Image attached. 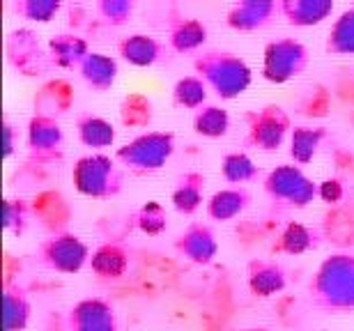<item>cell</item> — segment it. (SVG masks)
Returning <instances> with one entry per match:
<instances>
[{
    "mask_svg": "<svg viewBox=\"0 0 354 331\" xmlns=\"http://www.w3.org/2000/svg\"><path fill=\"white\" fill-rule=\"evenodd\" d=\"M308 294L315 308L324 313L354 311V256L331 253L315 269L308 283Z\"/></svg>",
    "mask_w": 354,
    "mask_h": 331,
    "instance_id": "obj_1",
    "label": "cell"
},
{
    "mask_svg": "<svg viewBox=\"0 0 354 331\" xmlns=\"http://www.w3.org/2000/svg\"><path fill=\"white\" fill-rule=\"evenodd\" d=\"M194 72L207 83V88L218 100L225 102L244 95L253 81L249 62L242 55L232 51H221V48H212V51H203L201 55H196Z\"/></svg>",
    "mask_w": 354,
    "mask_h": 331,
    "instance_id": "obj_2",
    "label": "cell"
},
{
    "mask_svg": "<svg viewBox=\"0 0 354 331\" xmlns=\"http://www.w3.org/2000/svg\"><path fill=\"white\" fill-rule=\"evenodd\" d=\"M74 189L81 196L95 200H111L122 193L124 175L120 171L118 159H111L109 154H86L72 168Z\"/></svg>",
    "mask_w": 354,
    "mask_h": 331,
    "instance_id": "obj_3",
    "label": "cell"
},
{
    "mask_svg": "<svg viewBox=\"0 0 354 331\" xmlns=\"http://www.w3.org/2000/svg\"><path fill=\"white\" fill-rule=\"evenodd\" d=\"M175 154L173 131H145L118 147L115 159L133 175H152L161 171Z\"/></svg>",
    "mask_w": 354,
    "mask_h": 331,
    "instance_id": "obj_4",
    "label": "cell"
},
{
    "mask_svg": "<svg viewBox=\"0 0 354 331\" xmlns=\"http://www.w3.org/2000/svg\"><path fill=\"white\" fill-rule=\"evenodd\" d=\"M263 189L274 205L288 209H304L317 198V182L295 164H281L269 171Z\"/></svg>",
    "mask_w": 354,
    "mask_h": 331,
    "instance_id": "obj_5",
    "label": "cell"
},
{
    "mask_svg": "<svg viewBox=\"0 0 354 331\" xmlns=\"http://www.w3.org/2000/svg\"><path fill=\"white\" fill-rule=\"evenodd\" d=\"M246 138L244 143L258 152H276L281 150L288 136L292 133V120L288 111L279 104H265L260 108H253L244 115Z\"/></svg>",
    "mask_w": 354,
    "mask_h": 331,
    "instance_id": "obj_6",
    "label": "cell"
},
{
    "mask_svg": "<svg viewBox=\"0 0 354 331\" xmlns=\"http://www.w3.org/2000/svg\"><path fill=\"white\" fill-rule=\"evenodd\" d=\"M308 48L295 37H279L269 41L263 53V79L283 86V83L297 79L308 67Z\"/></svg>",
    "mask_w": 354,
    "mask_h": 331,
    "instance_id": "obj_7",
    "label": "cell"
},
{
    "mask_svg": "<svg viewBox=\"0 0 354 331\" xmlns=\"http://www.w3.org/2000/svg\"><path fill=\"white\" fill-rule=\"evenodd\" d=\"M37 260L41 267L51 272L79 274L90 260V249L74 232H55V235L39 242Z\"/></svg>",
    "mask_w": 354,
    "mask_h": 331,
    "instance_id": "obj_8",
    "label": "cell"
},
{
    "mask_svg": "<svg viewBox=\"0 0 354 331\" xmlns=\"http://www.w3.org/2000/svg\"><path fill=\"white\" fill-rule=\"evenodd\" d=\"M28 150L37 161H55L62 157V147H65V131L58 122V117L44 115V113H35L28 122L26 131Z\"/></svg>",
    "mask_w": 354,
    "mask_h": 331,
    "instance_id": "obj_9",
    "label": "cell"
},
{
    "mask_svg": "<svg viewBox=\"0 0 354 331\" xmlns=\"http://www.w3.org/2000/svg\"><path fill=\"white\" fill-rule=\"evenodd\" d=\"M69 331H120V320L111 301L88 297L69 308L67 313Z\"/></svg>",
    "mask_w": 354,
    "mask_h": 331,
    "instance_id": "obj_10",
    "label": "cell"
},
{
    "mask_svg": "<svg viewBox=\"0 0 354 331\" xmlns=\"http://www.w3.org/2000/svg\"><path fill=\"white\" fill-rule=\"evenodd\" d=\"M281 17L276 0H242L235 3L225 14V23L237 32H258L265 30Z\"/></svg>",
    "mask_w": 354,
    "mask_h": 331,
    "instance_id": "obj_11",
    "label": "cell"
},
{
    "mask_svg": "<svg viewBox=\"0 0 354 331\" xmlns=\"http://www.w3.org/2000/svg\"><path fill=\"white\" fill-rule=\"evenodd\" d=\"M175 251L180 253L184 260L194 265H209L218 253V242L216 235L207 223H189L180 235L175 237Z\"/></svg>",
    "mask_w": 354,
    "mask_h": 331,
    "instance_id": "obj_12",
    "label": "cell"
},
{
    "mask_svg": "<svg viewBox=\"0 0 354 331\" xmlns=\"http://www.w3.org/2000/svg\"><path fill=\"white\" fill-rule=\"evenodd\" d=\"M246 285L253 297L267 299L286 290L288 272L274 258H253L246 265Z\"/></svg>",
    "mask_w": 354,
    "mask_h": 331,
    "instance_id": "obj_13",
    "label": "cell"
},
{
    "mask_svg": "<svg viewBox=\"0 0 354 331\" xmlns=\"http://www.w3.org/2000/svg\"><path fill=\"white\" fill-rule=\"evenodd\" d=\"M118 74H120V65L113 55H106V53H97V51H90L83 62L79 65V76L83 79V83L97 95H104L115 86L118 81Z\"/></svg>",
    "mask_w": 354,
    "mask_h": 331,
    "instance_id": "obj_14",
    "label": "cell"
},
{
    "mask_svg": "<svg viewBox=\"0 0 354 331\" xmlns=\"http://www.w3.org/2000/svg\"><path fill=\"white\" fill-rule=\"evenodd\" d=\"M3 327L5 331H26L32 318L30 294L21 283L7 278L3 285Z\"/></svg>",
    "mask_w": 354,
    "mask_h": 331,
    "instance_id": "obj_15",
    "label": "cell"
},
{
    "mask_svg": "<svg viewBox=\"0 0 354 331\" xmlns=\"http://www.w3.org/2000/svg\"><path fill=\"white\" fill-rule=\"evenodd\" d=\"M207 41V26L201 19L171 14L168 19V44L175 53H194Z\"/></svg>",
    "mask_w": 354,
    "mask_h": 331,
    "instance_id": "obj_16",
    "label": "cell"
},
{
    "mask_svg": "<svg viewBox=\"0 0 354 331\" xmlns=\"http://www.w3.org/2000/svg\"><path fill=\"white\" fill-rule=\"evenodd\" d=\"M281 19L288 26L295 28H310L320 26L334 14L331 0H281L279 3Z\"/></svg>",
    "mask_w": 354,
    "mask_h": 331,
    "instance_id": "obj_17",
    "label": "cell"
},
{
    "mask_svg": "<svg viewBox=\"0 0 354 331\" xmlns=\"http://www.w3.org/2000/svg\"><path fill=\"white\" fill-rule=\"evenodd\" d=\"M118 53L133 67H152L164 58V44L152 35L133 32L118 41Z\"/></svg>",
    "mask_w": 354,
    "mask_h": 331,
    "instance_id": "obj_18",
    "label": "cell"
},
{
    "mask_svg": "<svg viewBox=\"0 0 354 331\" xmlns=\"http://www.w3.org/2000/svg\"><path fill=\"white\" fill-rule=\"evenodd\" d=\"M205 187H207V178H205V173H201V171L182 173L175 189H173V196H171L175 212H180L184 216L196 214L205 202Z\"/></svg>",
    "mask_w": 354,
    "mask_h": 331,
    "instance_id": "obj_19",
    "label": "cell"
},
{
    "mask_svg": "<svg viewBox=\"0 0 354 331\" xmlns=\"http://www.w3.org/2000/svg\"><path fill=\"white\" fill-rule=\"evenodd\" d=\"M88 53V41L74 32H58L48 39V60L60 69H79Z\"/></svg>",
    "mask_w": 354,
    "mask_h": 331,
    "instance_id": "obj_20",
    "label": "cell"
},
{
    "mask_svg": "<svg viewBox=\"0 0 354 331\" xmlns=\"http://www.w3.org/2000/svg\"><path fill=\"white\" fill-rule=\"evenodd\" d=\"M251 205V193L249 189L244 187H228V189H221V191H216L212 198L207 200V216L214 221H232L237 219L239 214L244 212L246 207Z\"/></svg>",
    "mask_w": 354,
    "mask_h": 331,
    "instance_id": "obj_21",
    "label": "cell"
},
{
    "mask_svg": "<svg viewBox=\"0 0 354 331\" xmlns=\"http://www.w3.org/2000/svg\"><path fill=\"white\" fill-rule=\"evenodd\" d=\"M76 136H79V140L86 147L104 150V147H111L115 143L118 131L106 117L95 115L90 111H83L76 115Z\"/></svg>",
    "mask_w": 354,
    "mask_h": 331,
    "instance_id": "obj_22",
    "label": "cell"
},
{
    "mask_svg": "<svg viewBox=\"0 0 354 331\" xmlns=\"http://www.w3.org/2000/svg\"><path fill=\"white\" fill-rule=\"evenodd\" d=\"M90 267L99 278H122L129 269V251L118 242H106L92 253Z\"/></svg>",
    "mask_w": 354,
    "mask_h": 331,
    "instance_id": "obj_23",
    "label": "cell"
},
{
    "mask_svg": "<svg viewBox=\"0 0 354 331\" xmlns=\"http://www.w3.org/2000/svg\"><path fill=\"white\" fill-rule=\"evenodd\" d=\"M327 138L329 131L324 126H295L290 133V157L297 166H306L317 157Z\"/></svg>",
    "mask_w": 354,
    "mask_h": 331,
    "instance_id": "obj_24",
    "label": "cell"
},
{
    "mask_svg": "<svg viewBox=\"0 0 354 331\" xmlns=\"http://www.w3.org/2000/svg\"><path fill=\"white\" fill-rule=\"evenodd\" d=\"M324 51L331 55H354V5L343 10L331 23Z\"/></svg>",
    "mask_w": 354,
    "mask_h": 331,
    "instance_id": "obj_25",
    "label": "cell"
},
{
    "mask_svg": "<svg viewBox=\"0 0 354 331\" xmlns=\"http://www.w3.org/2000/svg\"><path fill=\"white\" fill-rule=\"evenodd\" d=\"M313 244H315L313 230L306 228L299 221H290L281 230L279 239H276L274 253H279V256H301V253L313 249Z\"/></svg>",
    "mask_w": 354,
    "mask_h": 331,
    "instance_id": "obj_26",
    "label": "cell"
},
{
    "mask_svg": "<svg viewBox=\"0 0 354 331\" xmlns=\"http://www.w3.org/2000/svg\"><path fill=\"white\" fill-rule=\"evenodd\" d=\"M230 129V113L216 104H205L194 115V131L203 138H223Z\"/></svg>",
    "mask_w": 354,
    "mask_h": 331,
    "instance_id": "obj_27",
    "label": "cell"
},
{
    "mask_svg": "<svg viewBox=\"0 0 354 331\" xmlns=\"http://www.w3.org/2000/svg\"><path fill=\"white\" fill-rule=\"evenodd\" d=\"M10 44H17V51H10V58H17L19 53H24L19 60H14L21 72L26 74H39L41 69V53H39V41L30 30H17L12 32Z\"/></svg>",
    "mask_w": 354,
    "mask_h": 331,
    "instance_id": "obj_28",
    "label": "cell"
},
{
    "mask_svg": "<svg viewBox=\"0 0 354 331\" xmlns=\"http://www.w3.org/2000/svg\"><path fill=\"white\" fill-rule=\"evenodd\" d=\"M209 95V88L201 76L191 74V76H182L180 81L175 83L173 88V102L175 106L180 108H189V111H198L205 106Z\"/></svg>",
    "mask_w": 354,
    "mask_h": 331,
    "instance_id": "obj_29",
    "label": "cell"
},
{
    "mask_svg": "<svg viewBox=\"0 0 354 331\" xmlns=\"http://www.w3.org/2000/svg\"><path fill=\"white\" fill-rule=\"evenodd\" d=\"M221 175L230 185H244L258 178V166L249 154L244 152H228L221 159Z\"/></svg>",
    "mask_w": 354,
    "mask_h": 331,
    "instance_id": "obj_30",
    "label": "cell"
},
{
    "mask_svg": "<svg viewBox=\"0 0 354 331\" xmlns=\"http://www.w3.org/2000/svg\"><path fill=\"white\" fill-rule=\"evenodd\" d=\"M62 10L60 0H14L12 12L30 23H48Z\"/></svg>",
    "mask_w": 354,
    "mask_h": 331,
    "instance_id": "obj_31",
    "label": "cell"
},
{
    "mask_svg": "<svg viewBox=\"0 0 354 331\" xmlns=\"http://www.w3.org/2000/svg\"><path fill=\"white\" fill-rule=\"evenodd\" d=\"M32 205L26 198H7L3 205V225L7 232L21 237L32 219Z\"/></svg>",
    "mask_w": 354,
    "mask_h": 331,
    "instance_id": "obj_32",
    "label": "cell"
},
{
    "mask_svg": "<svg viewBox=\"0 0 354 331\" xmlns=\"http://www.w3.org/2000/svg\"><path fill=\"white\" fill-rule=\"evenodd\" d=\"M133 10H136L133 0H99L95 5L97 17L111 28H120V26L129 23V19L133 17Z\"/></svg>",
    "mask_w": 354,
    "mask_h": 331,
    "instance_id": "obj_33",
    "label": "cell"
},
{
    "mask_svg": "<svg viewBox=\"0 0 354 331\" xmlns=\"http://www.w3.org/2000/svg\"><path fill=\"white\" fill-rule=\"evenodd\" d=\"M136 225L145 232V235H161L168 225V216H166L164 205L157 200L145 202V205L136 212Z\"/></svg>",
    "mask_w": 354,
    "mask_h": 331,
    "instance_id": "obj_34",
    "label": "cell"
},
{
    "mask_svg": "<svg viewBox=\"0 0 354 331\" xmlns=\"http://www.w3.org/2000/svg\"><path fill=\"white\" fill-rule=\"evenodd\" d=\"M152 120V102L143 95H129L122 102V122L127 126H145Z\"/></svg>",
    "mask_w": 354,
    "mask_h": 331,
    "instance_id": "obj_35",
    "label": "cell"
},
{
    "mask_svg": "<svg viewBox=\"0 0 354 331\" xmlns=\"http://www.w3.org/2000/svg\"><path fill=\"white\" fill-rule=\"evenodd\" d=\"M345 196L343 182L336 178H329L317 185V198H322L324 202H338Z\"/></svg>",
    "mask_w": 354,
    "mask_h": 331,
    "instance_id": "obj_36",
    "label": "cell"
},
{
    "mask_svg": "<svg viewBox=\"0 0 354 331\" xmlns=\"http://www.w3.org/2000/svg\"><path fill=\"white\" fill-rule=\"evenodd\" d=\"M14 133H17V129H14V124L10 122V120H5L3 122V138H5V159H10L12 157V152H14Z\"/></svg>",
    "mask_w": 354,
    "mask_h": 331,
    "instance_id": "obj_37",
    "label": "cell"
},
{
    "mask_svg": "<svg viewBox=\"0 0 354 331\" xmlns=\"http://www.w3.org/2000/svg\"><path fill=\"white\" fill-rule=\"evenodd\" d=\"M232 331H269L265 327H239V329H232Z\"/></svg>",
    "mask_w": 354,
    "mask_h": 331,
    "instance_id": "obj_38",
    "label": "cell"
}]
</instances>
